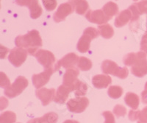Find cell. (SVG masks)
Returning a JSON list of instances; mask_svg holds the SVG:
<instances>
[{
    "label": "cell",
    "mask_w": 147,
    "mask_h": 123,
    "mask_svg": "<svg viewBox=\"0 0 147 123\" xmlns=\"http://www.w3.org/2000/svg\"><path fill=\"white\" fill-rule=\"evenodd\" d=\"M15 44L17 47L26 49L30 55L35 56L38 48L43 46L40 33L36 30H32L27 34L18 36L15 39Z\"/></svg>",
    "instance_id": "cell-1"
},
{
    "label": "cell",
    "mask_w": 147,
    "mask_h": 123,
    "mask_svg": "<svg viewBox=\"0 0 147 123\" xmlns=\"http://www.w3.org/2000/svg\"><path fill=\"white\" fill-rule=\"evenodd\" d=\"M100 35V32L94 27H87L84 30L82 36L79 39L77 43V50L81 53H85L90 49V42L96 38H98Z\"/></svg>",
    "instance_id": "cell-2"
},
{
    "label": "cell",
    "mask_w": 147,
    "mask_h": 123,
    "mask_svg": "<svg viewBox=\"0 0 147 123\" xmlns=\"http://www.w3.org/2000/svg\"><path fill=\"white\" fill-rule=\"evenodd\" d=\"M102 71L105 74H112L121 79H125L129 74V70L127 67H119L114 61L106 60L102 64Z\"/></svg>",
    "instance_id": "cell-3"
},
{
    "label": "cell",
    "mask_w": 147,
    "mask_h": 123,
    "mask_svg": "<svg viewBox=\"0 0 147 123\" xmlns=\"http://www.w3.org/2000/svg\"><path fill=\"white\" fill-rule=\"evenodd\" d=\"M28 80L23 76H18L14 83L5 89V95L9 98H14L21 95L23 91L28 86Z\"/></svg>",
    "instance_id": "cell-4"
},
{
    "label": "cell",
    "mask_w": 147,
    "mask_h": 123,
    "mask_svg": "<svg viewBox=\"0 0 147 123\" xmlns=\"http://www.w3.org/2000/svg\"><path fill=\"white\" fill-rule=\"evenodd\" d=\"M79 74V70L74 67L67 69L63 78V85L69 89L71 91H75L82 82L77 79Z\"/></svg>",
    "instance_id": "cell-5"
},
{
    "label": "cell",
    "mask_w": 147,
    "mask_h": 123,
    "mask_svg": "<svg viewBox=\"0 0 147 123\" xmlns=\"http://www.w3.org/2000/svg\"><path fill=\"white\" fill-rule=\"evenodd\" d=\"M147 55L144 52H137V61L131 66L132 74L138 78H143L147 74Z\"/></svg>",
    "instance_id": "cell-6"
},
{
    "label": "cell",
    "mask_w": 147,
    "mask_h": 123,
    "mask_svg": "<svg viewBox=\"0 0 147 123\" xmlns=\"http://www.w3.org/2000/svg\"><path fill=\"white\" fill-rule=\"evenodd\" d=\"M28 52L22 47H15L11 49L8 55V60L14 66L19 67L27 60Z\"/></svg>",
    "instance_id": "cell-7"
},
{
    "label": "cell",
    "mask_w": 147,
    "mask_h": 123,
    "mask_svg": "<svg viewBox=\"0 0 147 123\" xmlns=\"http://www.w3.org/2000/svg\"><path fill=\"white\" fill-rule=\"evenodd\" d=\"M89 105V99L87 97H76L69 99L67 103V108L72 113H82Z\"/></svg>",
    "instance_id": "cell-8"
},
{
    "label": "cell",
    "mask_w": 147,
    "mask_h": 123,
    "mask_svg": "<svg viewBox=\"0 0 147 123\" xmlns=\"http://www.w3.org/2000/svg\"><path fill=\"white\" fill-rule=\"evenodd\" d=\"M16 3L19 6H24L30 9V17L36 19L41 16L43 9L40 7L38 0H16Z\"/></svg>",
    "instance_id": "cell-9"
},
{
    "label": "cell",
    "mask_w": 147,
    "mask_h": 123,
    "mask_svg": "<svg viewBox=\"0 0 147 123\" xmlns=\"http://www.w3.org/2000/svg\"><path fill=\"white\" fill-rule=\"evenodd\" d=\"M37 61L45 68V69L52 68L55 63V57L52 52L45 49H39L35 54Z\"/></svg>",
    "instance_id": "cell-10"
},
{
    "label": "cell",
    "mask_w": 147,
    "mask_h": 123,
    "mask_svg": "<svg viewBox=\"0 0 147 123\" xmlns=\"http://www.w3.org/2000/svg\"><path fill=\"white\" fill-rule=\"evenodd\" d=\"M55 72L54 68L45 69L43 72H40L39 74H35L32 77V84L34 85L37 89H41L43 86H45L47 83L50 80L51 76Z\"/></svg>",
    "instance_id": "cell-11"
},
{
    "label": "cell",
    "mask_w": 147,
    "mask_h": 123,
    "mask_svg": "<svg viewBox=\"0 0 147 123\" xmlns=\"http://www.w3.org/2000/svg\"><path fill=\"white\" fill-rule=\"evenodd\" d=\"M80 57L77 56L74 52H71L69 54L65 55L62 59L59 60L56 64H55L54 69L55 71H57L61 67H63L65 69H70V68H74L75 65H77L78 60Z\"/></svg>",
    "instance_id": "cell-12"
},
{
    "label": "cell",
    "mask_w": 147,
    "mask_h": 123,
    "mask_svg": "<svg viewBox=\"0 0 147 123\" xmlns=\"http://www.w3.org/2000/svg\"><path fill=\"white\" fill-rule=\"evenodd\" d=\"M85 18L91 23L99 24H105L110 19L105 16L102 10H88L85 14Z\"/></svg>",
    "instance_id": "cell-13"
},
{
    "label": "cell",
    "mask_w": 147,
    "mask_h": 123,
    "mask_svg": "<svg viewBox=\"0 0 147 123\" xmlns=\"http://www.w3.org/2000/svg\"><path fill=\"white\" fill-rule=\"evenodd\" d=\"M74 8L69 2H65L60 5L53 15V19L55 22L59 23L65 19L67 16L74 12Z\"/></svg>",
    "instance_id": "cell-14"
},
{
    "label": "cell",
    "mask_w": 147,
    "mask_h": 123,
    "mask_svg": "<svg viewBox=\"0 0 147 123\" xmlns=\"http://www.w3.org/2000/svg\"><path fill=\"white\" fill-rule=\"evenodd\" d=\"M55 89H47V88H41L39 89H37L35 91V95L40 101L42 105L44 106L48 105L55 98Z\"/></svg>",
    "instance_id": "cell-15"
},
{
    "label": "cell",
    "mask_w": 147,
    "mask_h": 123,
    "mask_svg": "<svg viewBox=\"0 0 147 123\" xmlns=\"http://www.w3.org/2000/svg\"><path fill=\"white\" fill-rule=\"evenodd\" d=\"M112 83V79L107 74H97L92 78V84L98 89H105Z\"/></svg>",
    "instance_id": "cell-16"
},
{
    "label": "cell",
    "mask_w": 147,
    "mask_h": 123,
    "mask_svg": "<svg viewBox=\"0 0 147 123\" xmlns=\"http://www.w3.org/2000/svg\"><path fill=\"white\" fill-rule=\"evenodd\" d=\"M71 91H70L69 89L65 87L63 85H61L58 87L56 94H55L54 101L58 104H64L68 99V97L69 96V94Z\"/></svg>",
    "instance_id": "cell-17"
},
{
    "label": "cell",
    "mask_w": 147,
    "mask_h": 123,
    "mask_svg": "<svg viewBox=\"0 0 147 123\" xmlns=\"http://www.w3.org/2000/svg\"><path fill=\"white\" fill-rule=\"evenodd\" d=\"M132 19V13L129 9L124 10L119 13L117 17L115 18L114 24L116 27H122L128 24L129 20Z\"/></svg>",
    "instance_id": "cell-18"
},
{
    "label": "cell",
    "mask_w": 147,
    "mask_h": 123,
    "mask_svg": "<svg viewBox=\"0 0 147 123\" xmlns=\"http://www.w3.org/2000/svg\"><path fill=\"white\" fill-rule=\"evenodd\" d=\"M74 10L80 15H84L89 8V5L86 0H69Z\"/></svg>",
    "instance_id": "cell-19"
},
{
    "label": "cell",
    "mask_w": 147,
    "mask_h": 123,
    "mask_svg": "<svg viewBox=\"0 0 147 123\" xmlns=\"http://www.w3.org/2000/svg\"><path fill=\"white\" fill-rule=\"evenodd\" d=\"M124 102L132 110L138 109L140 103L139 97L132 92H127L124 97Z\"/></svg>",
    "instance_id": "cell-20"
},
{
    "label": "cell",
    "mask_w": 147,
    "mask_h": 123,
    "mask_svg": "<svg viewBox=\"0 0 147 123\" xmlns=\"http://www.w3.org/2000/svg\"><path fill=\"white\" fill-rule=\"evenodd\" d=\"M102 10L105 13L106 16L110 20L114 16H115L118 14V12H119V7L114 2H109L104 5Z\"/></svg>",
    "instance_id": "cell-21"
},
{
    "label": "cell",
    "mask_w": 147,
    "mask_h": 123,
    "mask_svg": "<svg viewBox=\"0 0 147 123\" xmlns=\"http://www.w3.org/2000/svg\"><path fill=\"white\" fill-rule=\"evenodd\" d=\"M98 29L99 30V32L102 37L104 39H109L113 36L114 35V30L113 27L110 24H102V25H99Z\"/></svg>",
    "instance_id": "cell-22"
},
{
    "label": "cell",
    "mask_w": 147,
    "mask_h": 123,
    "mask_svg": "<svg viewBox=\"0 0 147 123\" xmlns=\"http://www.w3.org/2000/svg\"><path fill=\"white\" fill-rule=\"evenodd\" d=\"M123 89L119 86H111L108 88L107 95L112 99H119L123 95Z\"/></svg>",
    "instance_id": "cell-23"
},
{
    "label": "cell",
    "mask_w": 147,
    "mask_h": 123,
    "mask_svg": "<svg viewBox=\"0 0 147 123\" xmlns=\"http://www.w3.org/2000/svg\"><path fill=\"white\" fill-rule=\"evenodd\" d=\"M77 66V68L81 71H88L92 67V62L88 57L82 56L79 58Z\"/></svg>",
    "instance_id": "cell-24"
},
{
    "label": "cell",
    "mask_w": 147,
    "mask_h": 123,
    "mask_svg": "<svg viewBox=\"0 0 147 123\" xmlns=\"http://www.w3.org/2000/svg\"><path fill=\"white\" fill-rule=\"evenodd\" d=\"M16 114L10 111H5L0 116V123H15Z\"/></svg>",
    "instance_id": "cell-25"
},
{
    "label": "cell",
    "mask_w": 147,
    "mask_h": 123,
    "mask_svg": "<svg viewBox=\"0 0 147 123\" xmlns=\"http://www.w3.org/2000/svg\"><path fill=\"white\" fill-rule=\"evenodd\" d=\"M136 61H137V53H135V52L129 53L124 57V64L126 66H132Z\"/></svg>",
    "instance_id": "cell-26"
},
{
    "label": "cell",
    "mask_w": 147,
    "mask_h": 123,
    "mask_svg": "<svg viewBox=\"0 0 147 123\" xmlns=\"http://www.w3.org/2000/svg\"><path fill=\"white\" fill-rule=\"evenodd\" d=\"M88 91V86L86 83H83V82H81V83L80 84V86H78V88L75 91H74V95L77 97H80L84 96V95H86Z\"/></svg>",
    "instance_id": "cell-27"
},
{
    "label": "cell",
    "mask_w": 147,
    "mask_h": 123,
    "mask_svg": "<svg viewBox=\"0 0 147 123\" xmlns=\"http://www.w3.org/2000/svg\"><path fill=\"white\" fill-rule=\"evenodd\" d=\"M46 123H57L58 120V116L57 114L54 112H49L46 114L45 115L42 116Z\"/></svg>",
    "instance_id": "cell-28"
},
{
    "label": "cell",
    "mask_w": 147,
    "mask_h": 123,
    "mask_svg": "<svg viewBox=\"0 0 147 123\" xmlns=\"http://www.w3.org/2000/svg\"><path fill=\"white\" fill-rule=\"evenodd\" d=\"M42 2L47 11H53L57 7V0H42Z\"/></svg>",
    "instance_id": "cell-29"
},
{
    "label": "cell",
    "mask_w": 147,
    "mask_h": 123,
    "mask_svg": "<svg viewBox=\"0 0 147 123\" xmlns=\"http://www.w3.org/2000/svg\"><path fill=\"white\" fill-rule=\"evenodd\" d=\"M113 114L117 117L124 116L127 114V108L122 105H116L113 108Z\"/></svg>",
    "instance_id": "cell-30"
},
{
    "label": "cell",
    "mask_w": 147,
    "mask_h": 123,
    "mask_svg": "<svg viewBox=\"0 0 147 123\" xmlns=\"http://www.w3.org/2000/svg\"><path fill=\"white\" fill-rule=\"evenodd\" d=\"M135 4H136L140 15L147 14V0H141L140 2Z\"/></svg>",
    "instance_id": "cell-31"
},
{
    "label": "cell",
    "mask_w": 147,
    "mask_h": 123,
    "mask_svg": "<svg viewBox=\"0 0 147 123\" xmlns=\"http://www.w3.org/2000/svg\"><path fill=\"white\" fill-rule=\"evenodd\" d=\"M102 115L105 119V123H115V116H114L113 114L110 111H104L102 113Z\"/></svg>",
    "instance_id": "cell-32"
},
{
    "label": "cell",
    "mask_w": 147,
    "mask_h": 123,
    "mask_svg": "<svg viewBox=\"0 0 147 123\" xmlns=\"http://www.w3.org/2000/svg\"><path fill=\"white\" fill-rule=\"evenodd\" d=\"M0 74H1V83H0L1 87L6 89L7 87L10 86V80H9V78H7V76L5 73L1 72Z\"/></svg>",
    "instance_id": "cell-33"
},
{
    "label": "cell",
    "mask_w": 147,
    "mask_h": 123,
    "mask_svg": "<svg viewBox=\"0 0 147 123\" xmlns=\"http://www.w3.org/2000/svg\"><path fill=\"white\" fill-rule=\"evenodd\" d=\"M139 114H140V111H133L131 110L129 112V119L130 121H136V120H139Z\"/></svg>",
    "instance_id": "cell-34"
},
{
    "label": "cell",
    "mask_w": 147,
    "mask_h": 123,
    "mask_svg": "<svg viewBox=\"0 0 147 123\" xmlns=\"http://www.w3.org/2000/svg\"><path fill=\"white\" fill-rule=\"evenodd\" d=\"M139 120L140 122H143L147 123V106L143 108L142 111H140Z\"/></svg>",
    "instance_id": "cell-35"
},
{
    "label": "cell",
    "mask_w": 147,
    "mask_h": 123,
    "mask_svg": "<svg viewBox=\"0 0 147 123\" xmlns=\"http://www.w3.org/2000/svg\"><path fill=\"white\" fill-rule=\"evenodd\" d=\"M140 50L141 52H145L147 55V39L142 38V40L140 42Z\"/></svg>",
    "instance_id": "cell-36"
},
{
    "label": "cell",
    "mask_w": 147,
    "mask_h": 123,
    "mask_svg": "<svg viewBox=\"0 0 147 123\" xmlns=\"http://www.w3.org/2000/svg\"><path fill=\"white\" fill-rule=\"evenodd\" d=\"M27 123H46L45 121L44 120L43 117H39V118H35L32 119V120H29Z\"/></svg>",
    "instance_id": "cell-37"
},
{
    "label": "cell",
    "mask_w": 147,
    "mask_h": 123,
    "mask_svg": "<svg viewBox=\"0 0 147 123\" xmlns=\"http://www.w3.org/2000/svg\"><path fill=\"white\" fill-rule=\"evenodd\" d=\"M141 98H142L143 103L147 105V91L146 90L143 91L141 93Z\"/></svg>",
    "instance_id": "cell-38"
},
{
    "label": "cell",
    "mask_w": 147,
    "mask_h": 123,
    "mask_svg": "<svg viewBox=\"0 0 147 123\" xmlns=\"http://www.w3.org/2000/svg\"><path fill=\"white\" fill-rule=\"evenodd\" d=\"M3 47H2V46L1 45V58L2 59H4L5 57V55H6V54H7V52H8V49H7L5 51L3 50Z\"/></svg>",
    "instance_id": "cell-39"
},
{
    "label": "cell",
    "mask_w": 147,
    "mask_h": 123,
    "mask_svg": "<svg viewBox=\"0 0 147 123\" xmlns=\"http://www.w3.org/2000/svg\"><path fill=\"white\" fill-rule=\"evenodd\" d=\"M63 123H80L77 120H65Z\"/></svg>",
    "instance_id": "cell-40"
},
{
    "label": "cell",
    "mask_w": 147,
    "mask_h": 123,
    "mask_svg": "<svg viewBox=\"0 0 147 123\" xmlns=\"http://www.w3.org/2000/svg\"><path fill=\"white\" fill-rule=\"evenodd\" d=\"M145 90L147 91V82L146 83V84H145Z\"/></svg>",
    "instance_id": "cell-41"
},
{
    "label": "cell",
    "mask_w": 147,
    "mask_h": 123,
    "mask_svg": "<svg viewBox=\"0 0 147 123\" xmlns=\"http://www.w3.org/2000/svg\"><path fill=\"white\" fill-rule=\"evenodd\" d=\"M138 123H146V122H140V121H139L138 122Z\"/></svg>",
    "instance_id": "cell-42"
},
{
    "label": "cell",
    "mask_w": 147,
    "mask_h": 123,
    "mask_svg": "<svg viewBox=\"0 0 147 123\" xmlns=\"http://www.w3.org/2000/svg\"><path fill=\"white\" fill-rule=\"evenodd\" d=\"M133 1H135V2H136V1H138V0H133Z\"/></svg>",
    "instance_id": "cell-43"
},
{
    "label": "cell",
    "mask_w": 147,
    "mask_h": 123,
    "mask_svg": "<svg viewBox=\"0 0 147 123\" xmlns=\"http://www.w3.org/2000/svg\"><path fill=\"white\" fill-rule=\"evenodd\" d=\"M18 123H20V122H18Z\"/></svg>",
    "instance_id": "cell-44"
}]
</instances>
